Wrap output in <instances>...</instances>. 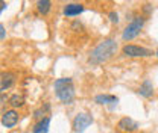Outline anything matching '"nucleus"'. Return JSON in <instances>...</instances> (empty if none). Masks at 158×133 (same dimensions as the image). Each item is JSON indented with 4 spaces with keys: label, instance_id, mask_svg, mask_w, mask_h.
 <instances>
[{
    "label": "nucleus",
    "instance_id": "obj_1",
    "mask_svg": "<svg viewBox=\"0 0 158 133\" xmlns=\"http://www.w3.org/2000/svg\"><path fill=\"white\" fill-rule=\"evenodd\" d=\"M117 50V42L114 39L108 38V39H103L100 44H98L91 53H90V57H88V64L91 65H100L103 62H106L110 57L113 56Z\"/></svg>",
    "mask_w": 158,
    "mask_h": 133
},
{
    "label": "nucleus",
    "instance_id": "obj_2",
    "mask_svg": "<svg viewBox=\"0 0 158 133\" xmlns=\"http://www.w3.org/2000/svg\"><path fill=\"white\" fill-rule=\"evenodd\" d=\"M55 91H56V97L61 100L64 104H70L75 100V86L70 77H62L55 80Z\"/></svg>",
    "mask_w": 158,
    "mask_h": 133
},
{
    "label": "nucleus",
    "instance_id": "obj_3",
    "mask_svg": "<svg viewBox=\"0 0 158 133\" xmlns=\"http://www.w3.org/2000/svg\"><path fill=\"white\" fill-rule=\"evenodd\" d=\"M143 26H144V18H143V17H135V18L126 26V29L123 30L122 38L125 39V41L134 39L135 37H138V33H140V30L143 29Z\"/></svg>",
    "mask_w": 158,
    "mask_h": 133
},
{
    "label": "nucleus",
    "instance_id": "obj_4",
    "mask_svg": "<svg viewBox=\"0 0 158 133\" xmlns=\"http://www.w3.org/2000/svg\"><path fill=\"white\" fill-rule=\"evenodd\" d=\"M93 124V116L87 112H81L73 119V130L76 133H84Z\"/></svg>",
    "mask_w": 158,
    "mask_h": 133
},
{
    "label": "nucleus",
    "instance_id": "obj_5",
    "mask_svg": "<svg viewBox=\"0 0 158 133\" xmlns=\"http://www.w3.org/2000/svg\"><path fill=\"white\" fill-rule=\"evenodd\" d=\"M123 55L131 57H144V56H152V50L146 49V47H140V45H134V44H126L123 49H122Z\"/></svg>",
    "mask_w": 158,
    "mask_h": 133
},
{
    "label": "nucleus",
    "instance_id": "obj_6",
    "mask_svg": "<svg viewBox=\"0 0 158 133\" xmlns=\"http://www.w3.org/2000/svg\"><path fill=\"white\" fill-rule=\"evenodd\" d=\"M117 129L120 132H125V133L135 132L138 129V123L134 121L132 118H129V116H125V118H122L117 123Z\"/></svg>",
    "mask_w": 158,
    "mask_h": 133
},
{
    "label": "nucleus",
    "instance_id": "obj_7",
    "mask_svg": "<svg viewBox=\"0 0 158 133\" xmlns=\"http://www.w3.org/2000/svg\"><path fill=\"white\" fill-rule=\"evenodd\" d=\"M17 123H19V114H17L14 109L3 112V115H2V124H3V127L11 129V127H14Z\"/></svg>",
    "mask_w": 158,
    "mask_h": 133
},
{
    "label": "nucleus",
    "instance_id": "obj_8",
    "mask_svg": "<svg viewBox=\"0 0 158 133\" xmlns=\"http://www.w3.org/2000/svg\"><path fill=\"white\" fill-rule=\"evenodd\" d=\"M15 82V76L12 73H2V79H0V89L2 92H5L6 89H9Z\"/></svg>",
    "mask_w": 158,
    "mask_h": 133
},
{
    "label": "nucleus",
    "instance_id": "obj_9",
    "mask_svg": "<svg viewBox=\"0 0 158 133\" xmlns=\"http://www.w3.org/2000/svg\"><path fill=\"white\" fill-rule=\"evenodd\" d=\"M82 11H84V5H81V3H69L64 8V15L75 17V15H79Z\"/></svg>",
    "mask_w": 158,
    "mask_h": 133
},
{
    "label": "nucleus",
    "instance_id": "obj_10",
    "mask_svg": "<svg viewBox=\"0 0 158 133\" xmlns=\"http://www.w3.org/2000/svg\"><path fill=\"white\" fill-rule=\"evenodd\" d=\"M49 126H50V116H44L34 126L32 133H49Z\"/></svg>",
    "mask_w": 158,
    "mask_h": 133
},
{
    "label": "nucleus",
    "instance_id": "obj_11",
    "mask_svg": "<svg viewBox=\"0 0 158 133\" xmlns=\"http://www.w3.org/2000/svg\"><path fill=\"white\" fill-rule=\"evenodd\" d=\"M94 101L98 104H117L118 98L116 95H110V94H99L94 97Z\"/></svg>",
    "mask_w": 158,
    "mask_h": 133
},
{
    "label": "nucleus",
    "instance_id": "obj_12",
    "mask_svg": "<svg viewBox=\"0 0 158 133\" xmlns=\"http://www.w3.org/2000/svg\"><path fill=\"white\" fill-rule=\"evenodd\" d=\"M138 94L143 95L144 98L152 97V94H154V86H152L151 80H148V79H146V80L140 85V88H138Z\"/></svg>",
    "mask_w": 158,
    "mask_h": 133
},
{
    "label": "nucleus",
    "instance_id": "obj_13",
    "mask_svg": "<svg viewBox=\"0 0 158 133\" xmlns=\"http://www.w3.org/2000/svg\"><path fill=\"white\" fill-rule=\"evenodd\" d=\"M37 8H38V12H40V14L46 15V14L50 11V8H52V3H50L49 0H40L38 3H37Z\"/></svg>",
    "mask_w": 158,
    "mask_h": 133
},
{
    "label": "nucleus",
    "instance_id": "obj_14",
    "mask_svg": "<svg viewBox=\"0 0 158 133\" xmlns=\"http://www.w3.org/2000/svg\"><path fill=\"white\" fill-rule=\"evenodd\" d=\"M9 104L12 108H21L24 104V97L21 94H14L11 98H9Z\"/></svg>",
    "mask_w": 158,
    "mask_h": 133
},
{
    "label": "nucleus",
    "instance_id": "obj_15",
    "mask_svg": "<svg viewBox=\"0 0 158 133\" xmlns=\"http://www.w3.org/2000/svg\"><path fill=\"white\" fill-rule=\"evenodd\" d=\"M49 109H50V106H49V104H46V106H44V109H38V111H35V115H34V116H35V118H41V119H43L44 111H49Z\"/></svg>",
    "mask_w": 158,
    "mask_h": 133
},
{
    "label": "nucleus",
    "instance_id": "obj_16",
    "mask_svg": "<svg viewBox=\"0 0 158 133\" xmlns=\"http://www.w3.org/2000/svg\"><path fill=\"white\" fill-rule=\"evenodd\" d=\"M110 20H111L113 23H117L118 21V15L114 12V11H113V12H110Z\"/></svg>",
    "mask_w": 158,
    "mask_h": 133
},
{
    "label": "nucleus",
    "instance_id": "obj_17",
    "mask_svg": "<svg viewBox=\"0 0 158 133\" xmlns=\"http://www.w3.org/2000/svg\"><path fill=\"white\" fill-rule=\"evenodd\" d=\"M0 39H5V26H0Z\"/></svg>",
    "mask_w": 158,
    "mask_h": 133
},
{
    "label": "nucleus",
    "instance_id": "obj_18",
    "mask_svg": "<svg viewBox=\"0 0 158 133\" xmlns=\"http://www.w3.org/2000/svg\"><path fill=\"white\" fill-rule=\"evenodd\" d=\"M5 8H6V3L2 2V3H0V11H5Z\"/></svg>",
    "mask_w": 158,
    "mask_h": 133
},
{
    "label": "nucleus",
    "instance_id": "obj_19",
    "mask_svg": "<svg viewBox=\"0 0 158 133\" xmlns=\"http://www.w3.org/2000/svg\"><path fill=\"white\" fill-rule=\"evenodd\" d=\"M155 56H157V57H158V50H157V52H155Z\"/></svg>",
    "mask_w": 158,
    "mask_h": 133
}]
</instances>
